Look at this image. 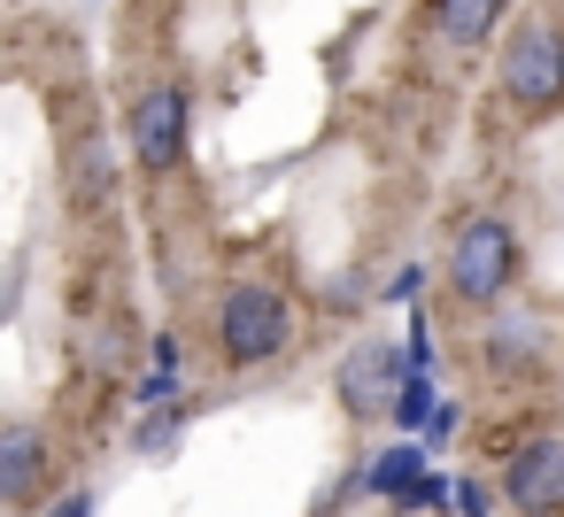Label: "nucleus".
<instances>
[{"mask_svg":"<svg viewBox=\"0 0 564 517\" xmlns=\"http://www.w3.org/2000/svg\"><path fill=\"white\" fill-rule=\"evenodd\" d=\"M495 86L518 117H556L564 109V24L556 16H518V32L502 40Z\"/></svg>","mask_w":564,"mask_h":517,"instance_id":"1","label":"nucleus"},{"mask_svg":"<svg viewBox=\"0 0 564 517\" xmlns=\"http://www.w3.org/2000/svg\"><path fill=\"white\" fill-rule=\"evenodd\" d=\"M217 348H225L232 371H256V363L286 355V348H294V309H286V294H279V286H232V294L217 301Z\"/></svg>","mask_w":564,"mask_h":517,"instance_id":"2","label":"nucleus"},{"mask_svg":"<svg viewBox=\"0 0 564 517\" xmlns=\"http://www.w3.org/2000/svg\"><path fill=\"white\" fill-rule=\"evenodd\" d=\"M518 263H525V248H518V232L502 217H471L448 240V286H456V301H479V309L502 301L510 278H518Z\"/></svg>","mask_w":564,"mask_h":517,"instance_id":"3","label":"nucleus"},{"mask_svg":"<svg viewBox=\"0 0 564 517\" xmlns=\"http://www.w3.org/2000/svg\"><path fill=\"white\" fill-rule=\"evenodd\" d=\"M186 124H194V101L178 78H155L140 101H132V163L140 170H178L186 163Z\"/></svg>","mask_w":564,"mask_h":517,"instance_id":"4","label":"nucleus"},{"mask_svg":"<svg viewBox=\"0 0 564 517\" xmlns=\"http://www.w3.org/2000/svg\"><path fill=\"white\" fill-rule=\"evenodd\" d=\"M410 378V355L394 348V340H364L348 363H340V409L356 417V425H379L387 409H394V386Z\"/></svg>","mask_w":564,"mask_h":517,"instance_id":"5","label":"nucleus"},{"mask_svg":"<svg viewBox=\"0 0 564 517\" xmlns=\"http://www.w3.org/2000/svg\"><path fill=\"white\" fill-rule=\"evenodd\" d=\"M502 494H510L525 517H556V509H564V440H556V432L518 440V455L502 463Z\"/></svg>","mask_w":564,"mask_h":517,"instance_id":"6","label":"nucleus"},{"mask_svg":"<svg viewBox=\"0 0 564 517\" xmlns=\"http://www.w3.org/2000/svg\"><path fill=\"white\" fill-rule=\"evenodd\" d=\"M47 471H55V455H47V432L40 425H0V502L32 509L47 494Z\"/></svg>","mask_w":564,"mask_h":517,"instance_id":"7","label":"nucleus"},{"mask_svg":"<svg viewBox=\"0 0 564 517\" xmlns=\"http://www.w3.org/2000/svg\"><path fill=\"white\" fill-rule=\"evenodd\" d=\"M502 16H510V0H433V9H425V24H433L456 55L487 47V40L502 32Z\"/></svg>","mask_w":564,"mask_h":517,"instance_id":"8","label":"nucleus"},{"mask_svg":"<svg viewBox=\"0 0 564 517\" xmlns=\"http://www.w3.org/2000/svg\"><path fill=\"white\" fill-rule=\"evenodd\" d=\"M487 371H495V378L541 371V324H533V317H495V324H487Z\"/></svg>","mask_w":564,"mask_h":517,"instance_id":"9","label":"nucleus"},{"mask_svg":"<svg viewBox=\"0 0 564 517\" xmlns=\"http://www.w3.org/2000/svg\"><path fill=\"white\" fill-rule=\"evenodd\" d=\"M417 471H425V448H417V440H402V448H387V455L364 471V486H371V494H402Z\"/></svg>","mask_w":564,"mask_h":517,"instance_id":"10","label":"nucleus"},{"mask_svg":"<svg viewBox=\"0 0 564 517\" xmlns=\"http://www.w3.org/2000/svg\"><path fill=\"white\" fill-rule=\"evenodd\" d=\"M433 402H441V394H433V378H425V371H410V378L394 386V409H387V417H394L402 432H417V425L433 417Z\"/></svg>","mask_w":564,"mask_h":517,"instance_id":"11","label":"nucleus"},{"mask_svg":"<svg viewBox=\"0 0 564 517\" xmlns=\"http://www.w3.org/2000/svg\"><path fill=\"white\" fill-rule=\"evenodd\" d=\"M394 502H402V509H433V502H448V486H441V479H410Z\"/></svg>","mask_w":564,"mask_h":517,"instance_id":"12","label":"nucleus"},{"mask_svg":"<svg viewBox=\"0 0 564 517\" xmlns=\"http://www.w3.org/2000/svg\"><path fill=\"white\" fill-rule=\"evenodd\" d=\"M448 509H464V517H487L495 502H487V486H471V479H464V486H448Z\"/></svg>","mask_w":564,"mask_h":517,"instance_id":"13","label":"nucleus"},{"mask_svg":"<svg viewBox=\"0 0 564 517\" xmlns=\"http://www.w3.org/2000/svg\"><path fill=\"white\" fill-rule=\"evenodd\" d=\"M171 440H178V417H155V425H140V448H148V455H163Z\"/></svg>","mask_w":564,"mask_h":517,"instance_id":"14","label":"nucleus"},{"mask_svg":"<svg viewBox=\"0 0 564 517\" xmlns=\"http://www.w3.org/2000/svg\"><path fill=\"white\" fill-rule=\"evenodd\" d=\"M425 425H433V440H448V432L464 425V409H456V402H433V417H425Z\"/></svg>","mask_w":564,"mask_h":517,"instance_id":"15","label":"nucleus"},{"mask_svg":"<svg viewBox=\"0 0 564 517\" xmlns=\"http://www.w3.org/2000/svg\"><path fill=\"white\" fill-rule=\"evenodd\" d=\"M171 394H178V386H171V371H155V378H148V386H140V402H148V409H163V402H171Z\"/></svg>","mask_w":564,"mask_h":517,"instance_id":"16","label":"nucleus"},{"mask_svg":"<svg viewBox=\"0 0 564 517\" xmlns=\"http://www.w3.org/2000/svg\"><path fill=\"white\" fill-rule=\"evenodd\" d=\"M55 517H94V494H63V502H55Z\"/></svg>","mask_w":564,"mask_h":517,"instance_id":"17","label":"nucleus"}]
</instances>
